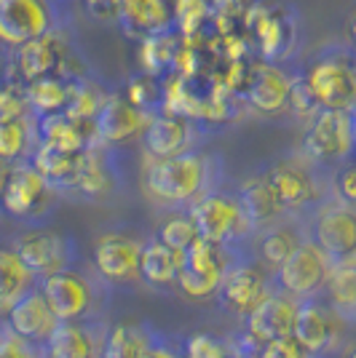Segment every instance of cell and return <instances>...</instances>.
<instances>
[{"label":"cell","mask_w":356,"mask_h":358,"mask_svg":"<svg viewBox=\"0 0 356 358\" xmlns=\"http://www.w3.org/2000/svg\"><path fill=\"white\" fill-rule=\"evenodd\" d=\"M78 190L83 195H102L107 187H110V177H107V171H104L102 161L97 158V152H86V158H83V169H81V177H78V185H75Z\"/></svg>","instance_id":"34"},{"label":"cell","mask_w":356,"mask_h":358,"mask_svg":"<svg viewBox=\"0 0 356 358\" xmlns=\"http://www.w3.org/2000/svg\"><path fill=\"white\" fill-rule=\"evenodd\" d=\"M41 289H43L48 305L54 308V313H57L62 324L100 321V313H97L100 292L94 289L91 278H86L83 273L64 270V273H57V275H48Z\"/></svg>","instance_id":"5"},{"label":"cell","mask_w":356,"mask_h":358,"mask_svg":"<svg viewBox=\"0 0 356 358\" xmlns=\"http://www.w3.org/2000/svg\"><path fill=\"white\" fill-rule=\"evenodd\" d=\"M14 252L43 281L48 275L73 270V262H75L73 241L67 238V236H62V233H57V230H46V227H35V230L22 233L16 238Z\"/></svg>","instance_id":"7"},{"label":"cell","mask_w":356,"mask_h":358,"mask_svg":"<svg viewBox=\"0 0 356 358\" xmlns=\"http://www.w3.org/2000/svg\"><path fill=\"white\" fill-rule=\"evenodd\" d=\"M332 270H335L332 259L313 241H306L282 268L273 273V281L279 286V292L303 302V299L316 297L324 289Z\"/></svg>","instance_id":"4"},{"label":"cell","mask_w":356,"mask_h":358,"mask_svg":"<svg viewBox=\"0 0 356 358\" xmlns=\"http://www.w3.org/2000/svg\"><path fill=\"white\" fill-rule=\"evenodd\" d=\"M156 358H177L174 353H169L166 348H158V353H156Z\"/></svg>","instance_id":"46"},{"label":"cell","mask_w":356,"mask_h":358,"mask_svg":"<svg viewBox=\"0 0 356 358\" xmlns=\"http://www.w3.org/2000/svg\"><path fill=\"white\" fill-rule=\"evenodd\" d=\"M70 99H73V89L57 75L27 86V105L32 110H38V113H46V115L60 113L62 107L70 105Z\"/></svg>","instance_id":"30"},{"label":"cell","mask_w":356,"mask_h":358,"mask_svg":"<svg viewBox=\"0 0 356 358\" xmlns=\"http://www.w3.org/2000/svg\"><path fill=\"white\" fill-rule=\"evenodd\" d=\"M327 294L329 305L345 321H356V265H341L332 270L327 281Z\"/></svg>","instance_id":"31"},{"label":"cell","mask_w":356,"mask_h":358,"mask_svg":"<svg viewBox=\"0 0 356 358\" xmlns=\"http://www.w3.org/2000/svg\"><path fill=\"white\" fill-rule=\"evenodd\" d=\"M142 246L145 243L129 238V236H118V233L102 236L94 246V268L104 281H113V284L139 278Z\"/></svg>","instance_id":"16"},{"label":"cell","mask_w":356,"mask_h":358,"mask_svg":"<svg viewBox=\"0 0 356 358\" xmlns=\"http://www.w3.org/2000/svg\"><path fill=\"white\" fill-rule=\"evenodd\" d=\"M142 187L161 206H193L209 195V158L193 150L174 158H153L142 171Z\"/></svg>","instance_id":"1"},{"label":"cell","mask_w":356,"mask_h":358,"mask_svg":"<svg viewBox=\"0 0 356 358\" xmlns=\"http://www.w3.org/2000/svg\"><path fill=\"white\" fill-rule=\"evenodd\" d=\"M43 358H51V356H48V353H46V356H43Z\"/></svg>","instance_id":"49"},{"label":"cell","mask_w":356,"mask_h":358,"mask_svg":"<svg viewBox=\"0 0 356 358\" xmlns=\"http://www.w3.org/2000/svg\"><path fill=\"white\" fill-rule=\"evenodd\" d=\"M86 8L97 19H121V3L118 0H86Z\"/></svg>","instance_id":"44"},{"label":"cell","mask_w":356,"mask_h":358,"mask_svg":"<svg viewBox=\"0 0 356 358\" xmlns=\"http://www.w3.org/2000/svg\"><path fill=\"white\" fill-rule=\"evenodd\" d=\"M57 190L32 164L14 166L3 182V206L11 217L38 220L54 206Z\"/></svg>","instance_id":"6"},{"label":"cell","mask_w":356,"mask_h":358,"mask_svg":"<svg viewBox=\"0 0 356 358\" xmlns=\"http://www.w3.org/2000/svg\"><path fill=\"white\" fill-rule=\"evenodd\" d=\"M238 201H241V206H244V211H247V217L252 220L254 227L273 224L284 211H287L266 174L244 182L241 190H238Z\"/></svg>","instance_id":"27"},{"label":"cell","mask_w":356,"mask_h":358,"mask_svg":"<svg viewBox=\"0 0 356 358\" xmlns=\"http://www.w3.org/2000/svg\"><path fill=\"white\" fill-rule=\"evenodd\" d=\"M198 238L212 241L233 249L238 241H244L254 230L252 220L247 217V211L241 206V201L233 195L209 193L201 201H196L191 206V214Z\"/></svg>","instance_id":"2"},{"label":"cell","mask_w":356,"mask_h":358,"mask_svg":"<svg viewBox=\"0 0 356 358\" xmlns=\"http://www.w3.org/2000/svg\"><path fill=\"white\" fill-rule=\"evenodd\" d=\"M156 238L161 241V243H166L169 249L185 254L196 241H198V230H196V224L191 217H169V220L158 227V236H156Z\"/></svg>","instance_id":"33"},{"label":"cell","mask_w":356,"mask_h":358,"mask_svg":"<svg viewBox=\"0 0 356 358\" xmlns=\"http://www.w3.org/2000/svg\"><path fill=\"white\" fill-rule=\"evenodd\" d=\"M161 345L145 324H118L110 329L102 358H156Z\"/></svg>","instance_id":"26"},{"label":"cell","mask_w":356,"mask_h":358,"mask_svg":"<svg viewBox=\"0 0 356 358\" xmlns=\"http://www.w3.org/2000/svg\"><path fill=\"white\" fill-rule=\"evenodd\" d=\"M188 353H191V358H223V353L217 350V345L207 340V337H196L191 348H188Z\"/></svg>","instance_id":"45"},{"label":"cell","mask_w":356,"mask_h":358,"mask_svg":"<svg viewBox=\"0 0 356 358\" xmlns=\"http://www.w3.org/2000/svg\"><path fill=\"white\" fill-rule=\"evenodd\" d=\"M51 30V8L46 0H0V35L8 45H25Z\"/></svg>","instance_id":"12"},{"label":"cell","mask_w":356,"mask_h":358,"mask_svg":"<svg viewBox=\"0 0 356 358\" xmlns=\"http://www.w3.org/2000/svg\"><path fill=\"white\" fill-rule=\"evenodd\" d=\"M182 273V252L169 249L158 238L148 241L142 246L139 259V278L153 289H169L172 284H179Z\"/></svg>","instance_id":"25"},{"label":"cell","mask_w":356,"mask_h":358,"mask_svg":"<svg viewBox=\"0 0 356 358\" xmlns=\"http://www.w3.org/2000/svg\"><path fill=\"white\" fill-rule=\"evenodd\" d=\"M257 41L266 57H276L284 48V24L276 14H263L257 22Z\"/></svg>","instance_id":"35"},{"label":"cell","mask_w":356,"mask_h":358,"mask_svg":"<svg viewBox=\"0 0 356 358\" xmlns=\"http://www.w3.org/2000/svg\"><path fill=\"white\" fill-rule=\"evenodd\" d=\"M289 91H292V80L271 64H260L254 67V73L249 75V102L257 113L273 115L289 105Z\"/></svg>","instance_id":"23"},{"label":"cell","mask_w":356,"mask_h":358,"mask_svg":"<svg viewBox=\"0 0 356 358\" xmlns=\"http://www.w3.org/2000/svg\"><path fill=\"white\" fill-rule=\"evenodd\" d=\"M354 142V115L348 110H322L308 126L303 150L313 161H341L351 155Z\"/></svg>","instance_id":"9"},{"label":"cell","mask_w":356,"mask_h":358,"mask_svg":"<svg viewBox=\"0 0 356 358\" xmlns=\"http://www.w3.org/2000/svg\"><path fill=\"white\" fill-rule=\"evenodd\" d=\"M16 118H27L25 115V96L8 89L3 94V115H0V120H16Z\"/></svg>","instance_id":"42"},{"label":"cell","mask_w":356,"mask_h":358,"mask_svg":"<svg viewBox=\"0 0 356 358\" xmlns=\"http://www.w3.org/2000/svg\"><path fill=\"white\" fill-rule=\"evenodd\" d=\"M148 123L150 115H145V110L134 107L129 102V96L113 94V96L104 99L102 110L94 120V129H97L100 139H104V142H123L129 136L145 131Z\"/></svg>","instance_id":"18"},{"label":"cell","mask_w":356,"mask_h":358,"mask_svg":"<svg viewBox=\"0 0 356 358\" xmlns=\"http://www.w3.org/2000/svg\"><path fill=\"white\" fill-rule=\"evenodd\" d=\"M300 299L289 297L284 292H271L266 302L247 318V337L249 343L263 348L273 340L295 337L297 318H300Z\"/></svg>","instance_id":"11"},{"label":"cell","mask_w":356,"mask_h":358,"mask_svg":"<svg viewBox=\"0 0 356 358\" xmlns=\"http://www.w3.org/2000/svg\"><path fill=\"white\" fill-rule=\"evenodd\" d=\"M46 348L22 340L8 327H3V340H0V358H43Z\"/></svg>","instance_id":"37"},{"label":"cell","mask_w":356,"mask_h":358,"mask_svg":"<svg viewBox=\"0 0 356 358\" xmlns=\"http://www.w3.org/2000/svg\"><path fill=\"white\" fill-rule=\"evenodd\" d=\"M289 107L300 113V115H311V113H322V107L316 102L311 91V83L308 78H300V80H292V91H289Z\"/></svg>","instance_id":"39"},{"label":"cell","mask_w":356,"mask_h":358,"mask_svg":"<svg viewBox=\"0 0 356 358\" xmlns=\"http://www.w3.org/2000/svg\"><path fill=\"white\" fill-rule=\"evenodd\" d=\"M343 327H345V318L329 302L311 297L303 299V305H300L295 337L308 350L311 358H324L332 353L335 345L341 343Z\"/></svg>","instance_id":"10"},{"label":"cell","mask_w":356,"mask_h":358,"mask_svg":"<svg viewBox=\"0 0 356 358\" xmlns=\"http://www.w3.org/2000/svg\"><path fill=\"white\" fill-rule=\"evenodd\" d=\"M107 334L110 329L102 321L62 324L46 345V353L51 358H102Z\"/></svg>","instance_id":"17"},{"label":"cell","mask_w":356,"mask_h":358,"mask_svg":"<svg viewBox=\"0 0 356 358\" xmlns=\"http://www.w3.org/2000/svg\"><path fill=\"white\" fill-rule=\"evenodd\" d=\"M43 145L70 155H83L89 152V136L81 129V120L67 115H48L43 123Z\"/></svg>","instance_id":"28"},{"label":"cell","mask_w":356,"mask_h":358,"mask_svg":"<svg viewBox=\"0 0 356 358\" xmlns=\"http://www.w3.org/2000/svg\"><path fill=\"white\" fill-rule=\"evenodd\" d=\"M174 22L179 24V30L185 35H191L201 27L204 16H207V0H177L174 6Z\"/></svg>","instance_id":"38"},{"label":"cell","mask_w":356,"mask_h":358,"mask_svg":"<svg viewBox=\"0 0 356 358\" xmlns=\"http://www.w3.org/2000/svg\"><path fill=\"white\" fill-rule=\"evenodd\" d=\"M41 286H43V278H38L14 249L0 252V310L3 313L14 310L22 299Z\"/></svg>","instance_id":"22"},{"label":"cell","mask_w":356,"mask_h":358,"mask_svg":"<svg viewBox=\"0 0 356 358\" xmlns=\"http://www.w3.org/2000/svg\"><path fill=\"white\" fill-rule=\"evenodd\" d=\"M348 30H351V38H354V43H356V11H354V16H351V24H348Z\"/></svg>","instance_id":"47"},{"label":"cell","mask_w":356,"mask_h":358,"mask_svg":"<svg viewBox=\"0 0 356 358\" xmlns=\"http://www.w3.org/2000/svg\"><path fill=\"white\" fill-rule=\"evenodd\" d=\"M129 102H132L134 107H139V110H145V107H150L156 99H158V86L150 80V75H145V78H137L132 86H129Z\"/></svg>","instance_id":"41"},{"label":"cell","mask_w":356,"mask_h":358,"mask_svg":"<svg viewBox=\"0 0 356 358\" xmlns=\"http://www.w3.org/2000/svg\"><path fill=\"white\" fill-rule=\"evenodd\" d=\"M193 123L185 115H153L145 129V150L150 158H174L191 152Z\"/></svg>","instance_id":"19"},{"label":"cell","mask_w":356,"mask_h":358,"mask_svg":"<svg viewBox=\"0 0 356 358\" xmlns=\"http://www.w3.org/2000/svg\"><path fill=\"white\" fill-rule=\"evenodd\" d=\"M30 145V123L27 118L16 120H0V155L3 161H16L27 152Z\"/></svg>","instance_id":"32"},{"label":"cell","mask_w":356,"mask_h":358,"mask_svg":"<svg viewBox=\"0 0 356 358\" xmlns=\"http://www.w3.org/2000/svg\"><path fill=\"white\" fill-rule=\"evenodd\" d=\"M345 358H356V348H351V350L345 353Z\"/></svg>","instance_id":"48"},{"label":"cell","mask_w":356,"mask_h":358,"mask_svg":"<svg viewBox=\"0 0 356 358\" xmlns=\"http://www.w3.org/2000/svg\"><path fill=\"white\" fill-rule=\"evenodd\" d=\"M260 358H311L308 350L300 345L297 337H284V340H273L260 348Z\"/></svg>","instance_id":"40"},{"label":"cell","mask_w":356,"mask_h":358,"mask_svg":"<svg viewBox=\"0 0 356 358\" xmlns=\"http://www.w3.org/2000/svg\"><path fill=\"white\" fill-rule=\"evenodd\" d=\"M6 327L14 334H19L22 340L35 345H48V340L57 334V329L62 327V321L57 318L54 308L48 305L43 289H35L32 294L22 299L14 310L6 313Z\"/></svg>","instance_id":"15"},{"label":"cell","mask_w":356,"mask_h":358,"mask_svg":"<svg viewBox=\"0 0 356 358\" xmlns=\"http://www.w3.org/2000/svg\"><path fill=\"white\" fill-rule=\"evenodd\" d=\"M271 292H273V286H271V278H268L263 265H257V262H236L228 273L223 289H220V297H223V302L231 310L249 318L266 302Z\"/></svg>","instance_id":"13"},{"label":"cell","mask_w":356,"mask_h":358,"mask_svg":"<svg viewBox=\"0 0 356 358\" xmlns=\"http://www.w3.org/2000/svg\"><path fill=\"white\" fill-rule=\"evenodd\" d=\"M62 57H64V45H62L60 35L48 32L43 38H35L30 43L16 48V73L30 86V83H38L57 73Z\"/></svg>","instance_id":"20"},{"label":"cell","mask_w":356,"mask_h":358,"mask_svg":"<svg viewBox=\"0 0 356 358\" xmlns=\"http://www.w3.org/2000/svg\"><path fill=\"white\" fill-rule=\"evenodd\" d=\"M308 83L322 110H348L356 105V70L341 59H322L308 73Z\"/></svg>","instance_id":"14"},{"label":"cell","mask_w":356,"mask_h":358,"mask_svg":"<svg viewBox=\"0 0 356 358\" xmlns=\"http://www.w3.org/2000/svg\"><path fill=\"white\" fill-rule=\"evenodd\" d=\"M142 62H145V70L150 73H158L161 67L174 62V51H172V41L166 35H156V38H145L142 43ZM148 73V75H150Z\"/></svg>","instance_id":"36"},{"label":"cell","mask_w":356,"mask_h":358,"mask_svg":"<svg viewBox=\"0 0 356 358\" xmlns=\"http://www.w3.org/2000/svg\"><path fill=\"white\" fill-rule=\"evenodd\" d=\"M174 6L172 0H121V22L132 35L156 38L172 27Z\"/></svg>","instance_id":"21"},{"label":"cell","mask_w":356,"mask_h":358,"mask_svg":"<svg viewBox=\"0 0 356 358\" xmlns=\"http://www.w3.org/2000/svg\"><path fill=\"white\" fill-rule=\"evenodd\" d=\"M266 177L271 179V185H273V190H276L287 211L303 209V206H308L319 198V187H316L313 177L300 166L279 164L273 166Z\"/></svg>","instance_id":"24"},{"label":"cell","mask_w":356,"mask_h":358,"mask_svg":"<svg viewBox=\"0 0 356 358\" xmlns=\"http://www.w3.org/2000/svg\"><path fill=\"white\" fill-rule=\"evenodd\" d=\"M313 243L332 259L335 268L356 262V209L332 203L313 220Z\"/></svg>","instance_id":"8"},{"label":"cell","mask_w":356,"mask_h":358,"mask_svg":"<svg viewBox=\"0 0 356 358\" xmlns=\"http://www.w3.org/2000/svg\"><path fill=\"white\" fill-rule=\"evenodd\" d=\"M303 243L306 241L297 238V233L292 227H271L260 238V265L276 273Z\"/></svg>","instance_id":"29"},{"label":"cell","mask_w":356,"mask_h":358,"mask_svg":"<svg viewBox=\"0 0 356 358\" xmlns=\"http://www.w3.org/2000/svg\"><path fill=\"white\" fill-rule=\"evenodd\" d=\"M238 259L228 246L212 243V241L198 238L182 254V273H179V289L185 292V297L191 299H207L220 294L225 278L231 268Z\"/></svg>","instance_id":"3"},{"label":"cell","mask_w":356,"mask_h":358,"mask_svg":"<svg viewBox=\"0 0 356 358\" xmlns=\"http://www.w3.org/2000/svg\"><path fill=\"white\" fill-rule=\"evenodd\" d=\"M338 193H341L343 203H348V206L356 209V166L341 171V177H338Z\"/></svg>","instance_id":"43"}]
</instances>
